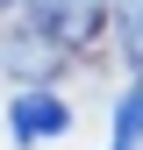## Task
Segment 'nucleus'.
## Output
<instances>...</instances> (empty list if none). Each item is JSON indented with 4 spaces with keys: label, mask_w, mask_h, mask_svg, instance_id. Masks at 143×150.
Masks as SVG:
<instances>
[{
    "label": "nucleus",
    "mask_w": 143,
    "mask_h": 150,
    "mask_svg": "<svg viewBox=\"0 0 143 150\" xmlns=\"http://www.w3.org/2000/svg\"><path fill=\"white\" fill-rule=\"evenodd\" d=\"M136 136H143V86L115 107V143H122V150H136Z\"/></svg>",
    "instance_id": "nucleus-5"
},
{
    "label": "nucleus",
    "mask_w": 143,
    "mask_h": 150,
    "mask_svg": "<svg viewBox=\"0 0 143 150\" xmlns=\"http://www.w3.org/2000/svg\"><path fill=\"white\" fill-rule=\"evenodd\" d=\"M7 129H14L22 143H36V136H64V129H72V107L57 100V93H22V100L7 107Z\"/></svg>",
    "instance_id": "nucleus-1"
},
{
    "label": "nucleus",
    "mask_w": 143,
    "mask_h": 150,
    "mask_svg": "<svg viewBox=\"0 0 143 150\" xmlns=\"http://www.w3.org/2000/svg\"><path fill=\"white\" fill-rule=\"evenodd\" d=\"M0 64H7L14 79H43V71L64 64V43L43 36V29H36V36H7V43H0Z\"/></svg>",
    "instance_id": "nucleus-3"
},
{
    "label": "nucleus",
    "mask_w": 143,
    "mask_h": 150,
    "mask_svg": "<svg viewBox=\"0 0 143 150\" xmlns=\"http://www.w3.org/2000/svg\"><path fill=\"white\" fill-rule=\"evenodd\" d=\"M115 22H122V50H129V64L143 71V0H115Z\"/></svg>",
    "instance_id": "nucleus-4"
},
{
    "label": "nucleus",
    "mask_w": 143,
    "mask_h": 150,
    "mask_svg": "<svg viewBox=\"0 0 143 150\" xmlns=\"http://www.w3.org/2000/svg\"><path fill=\"white\" fill-rule=\"evenodd\" d=\"M29 22L43 36H57V43H79L100 22V0H29Z\"/></svg>",
    "instance_id": "nucleus-2"
}]
</instances>
